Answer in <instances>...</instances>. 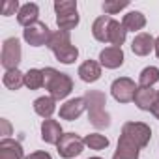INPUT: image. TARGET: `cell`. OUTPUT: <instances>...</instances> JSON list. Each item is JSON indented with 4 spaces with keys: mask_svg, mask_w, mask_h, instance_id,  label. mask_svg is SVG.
<instances>
[{
    "mask_svg": "<svg viewBox=\"0 0 159 159\" xmlns=\"http://www.w3.org/2000/svg\"><path fill=\"white\" fill-rule=\"evenodd\" d=\"M86 101V109H88V120L94 127L98 129H107L111 125V116L105 111L107 105V96L99 90H88L84 96Z\"/></svg>",
    "mask_w": 159,
    "mask_h": 159,
    "instance_id": "1",
    "label": "cell"
},
{
    "mask_svg": "<svg viewBox=\"0 0 159 159\" xmlns=\"http://www.w3.org/2000/svg\"><path fill=\"white\" fill-rule=\"evenodd\" d=\"M43 77H45V90H49L52 99H64L71 94L73 90V81L67 73H60L54 67H45L43 69Z\"/></svg>",
    "mask_w": 159,
    "mask_h": 159,
    "instance_id": "2",
    "label": "cell"
},
{
    "mask_svg": "<svg viewBox=\"0 0 159 159\" xmlns=\"http://www.w3.org/2000/svg\"><path fill=\"white\" fill-rule=\"evenodd\" d=\"M56 11V25L58 30L69 32L79 25V13H77V2L75 0H56L54 2Z\"/></svg>",
    "mask_w": 159,
    "mask_h": 159,
    "instance_id": "3",
    "label": "cell"
},
{
    "mask_svg": "<svg viewBox=\"0 0 159 159\" xmlns=\"http://www.w3.org/2000/svg\"><path fill=\"white\" fill-rule=\"evenodd\" d=\"M122 137H125L127 140H131L133 144H137L142 150L148 146L152 139V129L144 122H125L122 127Z\"/></svg>",
    "mask_w": 159,
    "mask_h": 159,
    "instance_id": "4",
    "label": "cell"
},
{
    "mask_svg": "<svg viewBox=\"0 0 159 159\" xmlns=\"http://www.w3.org/2000/svg\"><path fill=\"white\" fill-rule=\"evenodd\" d=\"M58 155L64 159H73L84 150V139H81L77 133H64L62 139L56 144Z\"/></svg>",
    "mask_w": 159,
    "mask_h": 159,
    "instance_id": "5",
    "label": "cell"
},
{
    "mask_svg": "<svg viewBox=\"0 0 159 159\" xmlns=\"http://www.w3.org/2000/svg\"><path fill=\"white\" fill-rule=\"evenodd\" d=\"M21 43L17 38H8L2 45V52H0V62H2L4 69L6 71H11V69H17L19 62H21Z\"/></svg>",
    "mask_w": 159,
    "mask_h": 159,
    "instance_id": "6",
    "label": "cell"
},
{
    "mask_svg": "<svg viewBox=\"0 0 159 159\" xmlns=\"http://www.w3.org/2000/svg\"><path fill=\"white\" fill-rule=\"evenodd\" d=\"M137 84L133 79L129 77H120L111 84V94L112 98L118 101V103H129L135 99V94H137Z\"/></svg>",
    "mask_w": 159,
    "mask_h": 159,
    "instance_id": "7",
    "label": "cell"
},
{
    "mask_svg": "<svg viewBox=\"0 0 159 159\" xmlns=\"http://www.w3.org/2000/svg\"><path fill=\"white\" fill-rule=\"evenodd\" d=\"M51 36H52V32L49 30V26H47L45 23H39V21H38L36 25H32V26H28V28L23 30V38H25V41H26L30 47L47 45L49 39H51Z\"/></svg>",
    "mask_w": 159,
    "mask_h": 159,
    "instance_id": "8",
    "label": "cell"
},
{
    "mask_svg": "<svg viewBox=\"0 0 159 159\" xmlns=\"http://www.w3.org/2000/svg\"><path fill=\"white\" fill-rule=\"evenodd\" d=\"M84 111H86L84 98H73V99H67L60 107V118L67 120V122H73V120H77L79 116H81Z\"/></svg>",
    "mask_w": 159,
    "mask_h": 159,
    "instance_id": "9",
    "label": "cell"
},
{
    "mask_svg": "<svg viewBox=\"0 0 159 159\" xmlns=\"http://www.w3.org/2000/svg\"><path fill=\"white\" fill-rule=\"evenodd\" d=\"M99 64L107 69H116L124 64V51L120 47H107L99 52Z\"/></svg>",
    "mask_w": 159,
    "mask_h": 159,
    "instance_id": "10",
    "label": "cell"
},
{
    "mask_svg": "<svg viewBox=\"0 0 159 159\" xmlns=\"http://www.w3.org/2000/svg\"><path fill=\"white\" fill-rule=\"evenodd\" d=\"M133 101H135V105H137L140 111H150V112H152L153 105L157 103V90L146 88V86H139Z\"/></svg>",
    "mask_w": 159,
    "mask_h": 159,
    "instance_id": "11",
    "label": "cell"
},
{
    "mask_svg": "<svg viewBox=\"0 0 159 159\" xmlns=\"http://www.w3.org/2000/svg\"><path fill=\"white\" fill-rule=\"evenodd\" d=\"M131 51L137 54V56H148L152 51H155V39L146 34V32H140L135 36L133 43H131Z\"/></svg>",
    "mask_w": 159,
    "mask_h": 159,
    "instance_id": "12",
    "label": "cell"
},
{
    "mask_svg": "<svg viewBox=\"0 0 159 159\" xmlns=\"http://www.w3.org/2000/svg\"><path fill=\"white\" fill-rule=\"evenodd\" d=\"M62 125L56 120H43L41 122V140L47 144H58V140L62 139Z\"/></svg>",
    "mask_w": 159,
    "mask_h": 159,
    "instance_id": "13",
    "label": "cell"
},
{
    "mask_svg": "<svg viewBox=\"0 0 159 159\" xmlns=\"http://www.w3.org/2000/svg\"><path fill=\"white\" fill-rule=\"evenodd\" d=\"M0 159H25V150L21 142L13 139L0 140Z\"/></svg>",
    "mask_w": 159,
    "mask_h": 159,
    "instance_id": "14",
    "label": "cell"
},
{
    "mask_svg": "<svg viewBox=\"0 0 159 159\" xmlns=\"http://www.w3.org/2000/svg\"><path fill=\"white\" fill-rule=\"evenodd\" d=\"M139 153H140V148L137 144H133L131 140H127L125 137L120 135L118 148H116L112 159H139Z\"/></svg>",
    "mask_w": 159,
    "mask_h": 159,
    "instance_id": "15",
    "label": "cell"
},
{
    "mask_svg": "<svg viewBox=\"0 0 159 159\" xmlns=\"http://www.w3.org/2000/svg\"><path fill=\"white\" fill-rule=\"evenodd\" d=\"M79 77L84 83H96L101 77V64H98L96 60H86L79 66Z\"/></svg>",
    "mask_w": 159,
    "mask_h": 159,
    "instance_id": "16",
    "label": "cell"
},
{
    "mask_svg": "<svg viewBox=\"0 0 159 159\" xmlns=\"http://www.w3.org/2000/svg\"><path fill=\"white\" fill-rule=\"evenodd\" d=\"M38 15H39V8H38V4L28 2V4L21 6V10H19V13H17V23H19L21 26L28 28V26H32V25L38 23Z\"/></svg>",
    "mask_w": 159,
    "mask_h": 159,
    "instance_id": "17",
    "label": "cell"
},
{
    "mask_svg": "<svg viewBox=\"0 0 159 159\" xmlns=\"http://www.w3.org/2000/svg\"><path fill=\"white\" fill-rule=\"evenodd\" d=\"M111 23H112V17L109 15H101L94 21L92 25V36L101 41V43H109V30H111Z\"/></svg>",
    "mask_w": 159,
    "mask_h": 159,
    "instance_id": "18",
    "label": "cell"
},
{
    "mask_svg": "<svg viewBox=\"0 0 159 159\" xmlns=\"http://www.w3.org/2000/svg\"><path fill=\"white\" fill-rule=\"evenodd\" d=\"M34 111H36V114H38V116H41V118L49 120V118L54 114V111H56V99H52L51 96L38 98V99L34 101Z\"/></svg>",
    "mask_w": 159,
    "mask_h": 159,
    "instance_id": "19",
    "label": "cell"
},
{
    "mask_svg": "<svg viewBox=\"0 0 159 159\" xmlns=\"http://www.w3.org/2000/svg\"><path fill=\"white\" fill-rule=\"evenodd\" d=\"M122 25L125 26L127 32H139V30H142L146 26V17L140 11H129L127 15H124Z\"/></svg>",
    "mask_w": 159,
    "mask_h": 159,
    "instance_id": "20",
    "label": "cell"
},
{
    "mask_svg": "<svg viewBox=\"0 0 159 159\" xmlns=\"http://www.w3.org/2000/svg\"><path fill=\"white\" fill-rule=\"evenodd\" d=\"M125 36H127L125 26H124L120 21L112 19L111 30H109V43H111V47H120V49H122V45H124V41H125Z\"/></svg>",
    "mask_w": 159,
    "mask_h": 159,
    "instance_id": "21",
    "label": "cell"
},
{
    "mask_svg": "<svg viewBox=\"0 0 159 159\" xmlns=\"http://www.w3.org/2000/svg\"><path fill=\"white\" fill-rule=\"evenodd\" d=\"M2 83H4V86L8 90H19L25 84V73H21L19 69L6 71L4 77H2Z\"/></svg>",
    "mask_w": 159,
    "mask_h": 159,
    "instance_id": "22",
    "label": "cell"
},
{
    "mask_svg": "<svg viewBox=\"0 0 159 159\" xmlns=\"http://www.w3.org/2000/svg\"><path fill=\"white\" fill-rule=\"evenodd\" d=\"M45 84V77H43V69H28L25 73V86L30 88V90H38Z\"/></svg>",
    "mask_w": 159,
    "mask_h": 159,
    "instance_id": "23",
    "label": "cell"
},
{
    "mask_svg": "<svg viewBox=\"0 0 159 159\" xmlns=\"http://www.w3.org/2000/svg\"><path fill=\"white\" fill-rule=\"evenodd\" d=\"M54 56H56V60L62 62V64H73V62L77 60V56H79V49L69 43V45H64V47L56 49V51H54Z\"/></svg>",
    "mask_w": 159,
    "mask_h": 159,
    "instance_id": "24",
    "label": "cell"
},
{
    "mask_svg": "<svg viewBox=\"0 0 159 159\" xmlns=\"http://www.w3.org/2000/svg\"><path fill=\"white\" fill-rule=\"evenodd\" d=\"M157 81H159V69L155 66L144 67L140 71V75H139V84L140 86H146V88H152Z\"/></svg>",
    "mask_w": 159,
    "mask_h": 159,
    "instance_id": "25",
    "label": "cell"
},
{
    "mask_svg": "<svg viewBox=\"0 0 159 159\" xmlns=\"http://www.w3.org/2000/svg\"><path fill=\"white\" fill-rule=\"evenodd\" d=\"M69 43H71L69 32H66V30H56V32H52V36H51V39H49V43H47V47L54 52L56 49H60V47H64V45H69Z\"/></svg>",
    "mask_w": 159,
    "mask_h": 159,
    "instance_id": "26",
    "label": "cell"
},
{
    "mask_svg": "<svg viewBox=\"0 0 159 159\" xmlns=\"http://www.w3.org/2000/svg\"><path fill=\"white\" fill-rule=\"evenodd\" d=\"M84 146H88L90 150H105L109 146V139L105 135H99V133H90L84 137Z\"/></svg>",
    "mask_w": 159,
    "mask_h": 159,
    "instance_id": "27",
    "label": "cell"
},
{
    "mask_svg": "<svg viewBox=\"0 0 159 159\" xmlns=\"http://www.w3.org/2000/svg\"><path fill=\"white\" fill-rule=\"evenodd\" d=\"M127 6H129L127 0H122V2H120V0H105V2H103V11H105V15L111 17V15H116L118 11H122Z\"/></svg>",
    "mask_w": 159,
    "mask_h": 159,
    "instance_id": "28",
    "label": "cell"
},
{
    "mask_svg": "<svg viewBox=\"0 0 159 159\" xmlns=\"http://www.w3.org/2000/svg\"><path fill=\"white\" fill-rule=\"evenodd\" d=\"M19 2H17V0H8V2H6V6H4V10H2V15L4 17H10L13 11H17L19 13Z\"/></svg>",
    "mask_w": 159,
    "mask_h": 159,
    "instance_id": "29",
    "label": "cell"
},
{
    "mask_svg": "<svg viewBox=\"0 0 159 159\" xmlns=\"http://www.w3.org/2000/svg\"><path fill=\"white\" fill-rule=\"evenodd\" d=\"M25 159H52V157H51V153H47V152H34V153L26 155Z\"/></svg>",
    "mask_w": 159,
    "mask_h": 159,
    "instance_id": "30",
    "label": "cell"
},
{
    "mask_svg": "<svg viewBox=\"0 0 159 159\" xmlns=\"http://www.w3.org/2000/svg\"><path fill=\"white\" fill-rule=\"evenodd\" d=\"M152 114H153V116H155V118L159 120V101H157V103L153 105V109H152Z\"/></svg>",
    "mask_w": 159,
    "mask_h": 159,
    "instance_id": "31",
    "label": "cell"
},
{
    "mask_svg": "<svg viewBox=\"0 0 159 159\" xmlns=\"http://www.w3.org/2000/svg\"><path fill=\"white\" fill-rule=\"evenodd\" d=\"M2 125H4V135H10V124H8V120H2Z\"/></svg>",
    "mask_w": 159,
    "mask_h": 159,
    "instance_id": "32",
    "label": "cell"
},
{
    "mask_svg": "<svg viewBox=\"0 0 159 159\" xmlns=\"http://www.w3.org/2000/svg\"><path fill=\"white\" fill-rule=\"evenodd\" d=\"M155 54H157V58H159V38L155 39Z\"/></svg>",
    "mask_w": 159,
    "mask_h": 159,
    "instance_id": "33",
    "label": "cell"
},
{
    "mask_svg": "<svg viewBox=\"0 0 159 159\" xmlns=\"http://www.w3.org/2000/svg\"><path fill=\"white\" fill-rule=\"evenodd\" d=\"M88 159H101V157H88Z\"/></svg>",
    "mask_w": 159,
    "mask_h": 159,
    "instance_id": "34",
    "label": "cell"
},
{
    "mask_svg": "<svg viewBox=\"0 0 159 159\" xmlns=\"http://www.w3.org/2000/svg\"><path fill=\"white\" fill-rule=\"evenodd\" d=\"M157 101H159V90H157Z\"/></svg>",
    "mask_w": 159,
    "mask_h": 159,
    "instance_id": "35",
    "label": "cell"
}]
</instances>
